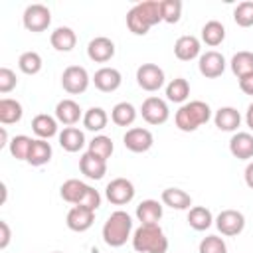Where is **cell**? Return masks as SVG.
Returning a JSON list of instances; mask_svg holds the SVG:
<instances>
[{"mask_svg":"<svg viewBox=\"0 0 253 253\" xmlns=\"http://www.w3.org/2000/svg\"><path fill=\"white\" fill-rule=\"evenodd\" d=\"M158 22H162L160 0H144V2H138V4H134L126 12V28L134 36L148 34V30L152 26H156Z\"/></svg>","mask_w":253,"mask_h":253,"instance_id":"6da1fadb","label":"cell"},{"mask_svg":"<svg viewBox=\"0 0 253 253\" xmlns=\"http://www.w3.org/2000/svg\"><path fill=\"white\" fill-rule=\"evenodd\" d=\"M132 247L138 253H166L168 251V237L164 235L158 223L140 225L132 233Z\"/></svg>","mask_w":253,"mask_h":253,"instance_id":"7a4b0ae2","label":"cell"},{"mask_svg":"<svg viewBox=\"0 0 253 253\" xmlns=\"http://www.w3.org/2000/svg\"><path fill=\"white\" fill-rule=\"evenodd\" d=\"M101 233H103V241L109 247H123L126 243V239L132 237L130 235L132 233V217L126 211L117 210L107 217Z\"/></svg>","mask_w":253,"mask_h":253,"instance_id":"3957f363","label":"cell"},{"mask_svg":"<svg viewBox=\"0 0 253 253\" xmlns=\"http://www.w3.org/2000/svg\"><path fill=\"white\" fill-rule=\"evenodd\" d=\"M211 119V109L208 103L204 101H190L184 103L176 115H174V123L182 132H194L196 128H200L202 125H206Z\"/></svg>","mask_w":253,"mask_h":253,"instance_id":"277c9868","label":"cell"},{"mask_svg":"<svg viewBox=\"0 0 253 253\" xmlns=\"http://www.w3.org/2000/svg\"><path fill=\"white\" fill-rule=\"evenodd\" d=\"M89 81H91V77H89L87 69L81 67V65H69L61 73V87L69 95H81V93H85L87 87H89Z\"/></svg>","mask_w":253,"mask_h":253,"instance_id":"5b68a950","label":"cell"},{"mask_svg":"<svg viewBox=\"0 0 253 253\" xmlns=\"http://www.w3.org/2000/svg\"><path fill=\"white\" fill-rule=\"evenodd\" d=\"M22 22H24V28H26L28 32L40 34V32L47 30V26L51 24V12H49V8L43 6V4H30V6L24 10Z\"/></svg>","mask_w":253,"mask_h":253,"instance_id":"8992f818","label":"cell"},{"mask_svg":"<svg viewBox=\"0 0 253 253\" xmlns=\"http://www.w3.org/2000/svg\"><path fill=\"white\" fill-rule=\"evenodd\" d=\"M140 115L148 125H164L170 117L168 103L160 97H146L140 107Z\"/></svg>","mask_w":253,"mask_h":253,"instance_id":"52a82bcc","label":"cell"},{"mask_svg":"<svg viewBox=\"0 0 253 253\" xmlns=\"http://www.w3.org/2000/svg\"><path fill=\"white\" fill-rule=\"evenodd\" d=\"M105 196L113 206H125L130 204L134 198V184L126 178H115L107 184Z\"/></svg>","mask_w":253,"mask_h":253,"instance_id":"ba28073f","label":"cell"},{"mask_svg":"<svg viewBox=\"0 0 253 253\" xmlns=\"http://www.w3.org/2000/svg\"><path fill=\"white\" fill-rule=\"evenodd\" d=\"M136 83L140 89L154 93L164 85V71L156 63H142L136 69Z\"/></svg>","mask_w":253,"mask_h":253,"instance_id":"9c48e42d","label":"cell"},{"mask_svg":"<svg viewBox=\"0 0 253 253\" xmlns=\"http://www.w3.org/2000/svg\"><path fill=\"white\" fill-rule=\"evenodd\" d=\"M123 144H125L126 150L140 154V152H146V150L152 148V144H154V136H152V132H150L148 128L132 126V128H128V130L125 132V136H123Z\"/></svg>","mask_w":253,"mask_h":253,"instance_id":"30bf717a","label":"cell"},{"mask_svg":"<svg viewBox=\"0 0 253 253\" xmlns=\"http://www.w3.org/2000/svg\"><path fill=\"white\" fill-rule=\"evenodd\" d=\"M215 227L219 229L221 235H227V237L239 235L245 227V215L237 210H223L215 217Z\"/></svg>","mask_w":253,"mask_h":253,"instance_id":"8fae6325","label":"cell"},{"mask_svg":"<svg viewBox=\"0 0 253 253\" xmlns=\"http://www.w3.org/2000/svg\"><path fill=\"white\" fill-rule=\"evenodd\" d=\"M198 69H200V73H202L204 77L215 79V77H219V75L225 71V57H223L219 51L210 49V51H206V53L200 55V59H198Z\"/></svg>","mask_w":253,"mask_h":253,"instance_id":"7c38bea8","label":"cell"},{"mask_svg":"<svg viewBox=\"0 0 253 253\" xmlns=\"http://www.w3.org/2000/svg\"><path fill=\"white\" fill-rule=\"evenodd\" d=\"M87 55L95 63H107V61H111L113 55H115V43H113V40H109L105 36L93 38L89 42V45H87Z\"/></svg>","mask_w":253,"mask_h":253,"instance_id":"4fadbf2b","label":"cell"},{"mask_svg":"<svg viewBox=\"0 0 253 253\" xmlns=\"http://www.w3.org/2000/svg\"><path fill=\"white\" fill-rule=\"evenodd\" d=\"M93 83H95V87H97L99 91H103V93H113V91H117V89L121 87L123 75H121V71L115 69V67H101V69L95 71Z\"/></svg>","mask_w":253,"mask_h":253,"instance_id":"5bb4252c","label":"cell"},{"mask_svg":"<svg viewBox=\"0 0 253 253\" xmlns=\"http://www.w3.org/2000/svg\"><path fill=\"white\" fill-rule=\"evenodd\" d=\"M95 221V211L87 210V208H81V206H73L69 211H67V217H65V223L71 231H77V233H83L87 231Z\"/></svg>","mask_w":253,"mask_h":253,"instance_id":"9a60e30c","label":"cell"},{"mask_svg":"<svg viewBox=\"0 0 253 253\" xmlns=\"http://www.w3.org/2000/svg\"><path fill=\"white\" fill-rule=\"evenodd\" d=\"M55 119L65 126H73L79 123V119H83V111L73 99H61L55 105Z\"/></svg>","mask_w":253,"mask_h":253,"instance_id":"2e32d148","label":"cell"},{"mask_svg":"<svg viewBox=\"0 0 253 253\" xmlns=\"http://www.w3.org/2000/svg\"><path fill=\"white\" fill-rule=\"evenodd\" d=\"M200 49H202V43L196 36H180L174 43V55L180 61H192L200 57Z\"/></svg>","mask_w":253,"mask_h":253,"instance_id":"e0dca14e","label":"cell"},{"mask_svg":"<svg viewBox=\"0 0 253 253\" xmlns=\"http://www.w3.org/2000/svg\"><path fill=\"white\" fill-rule=\"evenodd\" d=\"M79 170H81V174H85L91 180H101L107 174V160H103L91 152H85L79 158Z\"/></svg>","mask_w":253,"mask_h":253,"instance_id":"ac0fdd59","label":"cell"},{"mask_svg":"<svg viewBox=\"0 0 253 253\" xmlns=\"http://www.w3.org/2000/svg\"><path fill=\"white\" fill-rule=\"evenodd\" d=\"M213 123L223 132H235L241 125V115L233 107H219L213 115Z\"/></svg>","mask_w":253,"mask_h":253,"instance_id":"d6986e66","label":"cell"},{"mask_svg":"<svg viewBox=\"0 0 253 253\" xmlns=\"http://www.w3.org/2000/svg\"><path fill=\"white\" fill-rule=\"evenodd\" d=\"M229 152L237 160H251L253 158V134L235 132L229 140Z\"/></svg>","mask_w":253,"mask_h":253,"instance_id":"ffe728a7","label":"cell"},{"mask_svg":"<svg viewBox=\"0 0 253 253\" xmlns=\"http://www.w3.org/2000/svg\"><path fill=\"white\" fill-rule=\"evenodd\" d=\"M160 217H162V204L158 200H142L136 206V219L140 221V225L158 223Z\"/></svg>","mask_w":253,"mask_h":253,"instance_id":"44dd1931","label":"cell"},{"mask_svg":"<svg viewBox=\"0 0 253 253\" xmlns=\"http://www.w3.org/2000/svg\"><path fill=\"white\" fill-rule=\"evenodd\" d=\"M49 43H51V47L57 49V51H71V49L75 47V43H77V36H75V32H73L71 28L59 26V28H55V30L51 32Z\"/></svg>","mask_w":253,"mask_h":253,"instance_id":"7402d4cb","label":"cell"},{"mask_svg":"<svg viewBox=\"0 0 253 253\" xmlns=\"http://www.w3.org/2000/svg\"><path fill=\"white\" fill-rule=\"evenodd\" d=\"M59 146L65 152H79L85 146V134L77 126H65L59 132Z\"/></svg>","mask_w":253,"mask_h":253,"instance_id":"603a6c76","label":"cell"},{"mask_svg":"<svg viewBox=\"0 0 253 253\" xmlns=\"http://www.w3.org/2000/svg\"><path fill=\"white\" fill-rule=\"evenodd\" d=\"M32 130L36 132L38 138L47 140V138L57 134V119L51 117V115H45V113L36 115L34 121H32Z\"/></svg>","mask_w":253,"mask_h":253,"instance_id":"cb8c5ba5","label":"cell"},{"mask_svg":"<svg viewBox=\"0 0 253 253\" xmlns=\"http://www.w3.org/2000/svg\"><path fill=\"white\" fill-rule=\"evenodd\" d=\"M51 154H53V150H51V144H49L47 140H43V138H34L26 162L32 164V166H43V164H47V162L51 160Z\"/></svg>","mask_w":253,"mask_h":253,"instance_id":"d4e9b609","label":"cell"},{"mask_svg":"<svg viewBox=\"0 0 253 253\" xmlns=\"http://www.w3.org/2000/svg\"><path fill=\"white\" fill-rule=\"evenodd\" d=\"M87 188H89V186H87L85 182H81V180H77V178H69V180H65V182L61 184L59 194H61V198H63L67 204L77 206V204L81 202V198L85 196Z\"/></svg>","mask_w":253,"mask_h":253,"instance_id":"484cf974","label":"cell"},{"mask_svg":"<svg viewBox=\"0 0 253 253\" xmlns=\"http://www.w3.org/2000/svg\"><path fill=\"white\" fill-rule=\"evenodd\" d=\"M160 198H162V204L172 210H190V206H192L190 194L180 188H166V190H162Z\"/></svg>","mask_w":253,"mask_h":253,"instance_id":"4316f807","label":"cell"},{"mask_svg":"<svg viewBox=\"0 0 253 253\" xmlns=\"http://www.w3.org/2000/svg\"><path fill=\"white\" fill-rule=\"evenodd\" d=\"M213 221L215 219H213L211 211L206 206H194L188 211V225L196 231H206L208 227H211Z\"/></svg>","mask_w":253,"mask_h":253,"instance_id":"83f0119b","label":"cell"},{"mask_svg":"<svg viewBox=\"0 0 253 253\" xmlns=\"http://www.w3.org/2000/svg\"><path fill=\"white\" fill-rule=\"evenodd\" d=\"M24 109L16 99L10 97H2L0 99V123L2 125H14L22 119Z\"/></svg>","mask_w":253,"mask_h":253,"instance_id":"f1b7e54d","label":"cell"},{"mask_svg":"<svg viewBox=\"0 0 253 253\" xmlns=\"http://www.w3.org/2000/svg\"><path fill=\"white\" fill-rule=\"evenodd\" d=\"M223 40H225V28H223L221 22L210 20V22L204 24V28H202V42H204L206 45L215 47V45H219Z\"/></svg>","mask_w":253,"mask_h":253,"instance_id":"f546056e","label":"cell"},{"mask_svg":"<svg viewBox=\"0 0 253 253\" xmlns=\"http://www.w3.org/2000/svg\"><path fill=\"white\" fill-rule=\"evenodd\" d=\"M109 123V115L101 107H91L83 113V126L93 132H101Z\"/></svg>","mask_w":253,"mask_h":253,"instance_id":"4dcf8cb0","label":"cell"},{"mask_svg":"<svg viewBox=\"0 0 253 253\" xmlns=\"http://www.w3.org/2000/svg\"><path fill=\"white\" fill-rule=\"evenodd\" d=\"M134 119H136V109L126 101L117 103L111 111V121L117 126H130L134 123Z\"/></svg>","mask_w":253,"mask_h":253,"instance_id":"1f68e13d","label":"cell"},{"mask_svg":"<svg viewBox=\"0 0 253 253\" xmlns=\"http://www.w3.org/2000/svg\"><path fill=\"white\" fill-rule=\"evenodd\" d=\"M229 65H231L233 75H237V79L251 75L253 73V51H237L231 57Z\"/></svg>","mask_w":253,"mask_h":253,"instance_id":"d6a6232c","label":"cell"},{"mask_svg":"<svg viewBox=\"0 0 253 253\" xmlns=\"http://www.w3.org/2000/svg\"><path fill=\"white\" fill-rule=\"evenodd\" d=\"M190 97V83L184 77H176L166 85V99L172 103H182Z\"/></svg>","mask_w":253,"mask_h":253,"instance_id":"836d02e7","label":"cell"},{"mask_svg":"<svg viewBox=\"0 0 253 253\" xmlns=\"http://www.w3.org/2000/svg\"><path fill=\"white\" fill-rule=\"evenodd\" d=\"M42 65H43V61H42V55H40L38 51H24V53L18 57V67H20V71L26 73V75H36V73H40V71H42Z\"/></svg>","mask_w":253,"mask_h":253,"instance_id":"e575fe53","label":"cell"},{"mask_svg":"<svg viewBox=\"0 0 253 253\" xmlns=\"http://www.w3.org/2000/svg\"><path fill=\"white\" fill-rule=\"evenodd\" d=\"M113 150H115V144H113L111 136H105V134H97V136L89 142V148H87V152H91V154H95V156H99V158H103V160L111 158Z\"/></svg>","mask_w":253,"mask_h":253,"instance_id":"d590c367","label":"cell"},{"mask_svg":"<svg viewBox=\"0 0 253 253\" xmlns=\"http://www.w3.org/2000/svg\"><path fill=\"white\" fill-rule=\"evenodd\" d=\"M32 142H34V138H30V136H26V134H18V136H14V138L10 140V144H8L10 154H12L16 160H28Z\"/></svg>","mask_w":253,"mask_h":253,"instance_id":"8d00e7d4","label":"cell"},{"mask_svg":"<svg viewBox=\"0 0 253 253\" xmlns=\"http://www.w3.org/2000/svg\"><path fill=\"white\" fill-rule=\"evenodd\" d=\"M160 14H162V22L176 24L182 16V2L180 0H160Z\"/></svg>","mask_w":253,"mask_h":253,"instance_id":"74e56055","label":"cell"},{"mask_svg":"<svg viewBox=\"0 0 253 253\" xmlns=\"http://www.w3.org/2000/svg\"><path fill=\"white\" fill-rule=\"evenodd\" d=\"M233 20L237 26L241 28H249L253 26V0H245V2H239L233 10Z\"/></svg>","mask_w":253,"mask_h":253,"instance_id":"f35d334b","label":"cell"},{"mask_svg":"<svg viewBox=\"0 0 253 253\" xmlns=\"http://www.w3.org/2000/svg\"><path fill=\"white\" fill-rule=\"evenodd\" d=\"M198 253H227V245L223 241V237L217 235H208L200 241Z\"/></svg>","mask_w":253,"mask_h":253,"instance_id":"ab89813d","label":"cell"},{"mask_svg":"<svg viewBox=\"0 0 253 253\" xmlns=\"http://www.w3.org/2000/svg\"><path fill=\"white\" fill-rule=\"evenodd\" d=\"M18 85L16 73L10 67H0V93H10L14 87Z\"/></svg>","mask_w":253,"mask_h":253,"instance_id":"60d3db41","label":"cell"},{"mask_svg":"<svg viewBox=\"0 0 253 253\" xmlns=\"http://www.w3.org/2000/svg\"><path fill=\"white\" fill-rule=\"evenodd\" d=\"M77 206H81V208H87V210H91V211H95L99 206H101V194L95 190V188H87V192H85V196L81 198V202L77 204Z\"/></svg>","mask_w":253,"mask_h":253,"instance_id":"b9f144b4","label":"cell"},{"mask_svg":"<svg viewBox=\"0 0 253 253\" xmlns=\"http://www.w3.org/2000/svg\"><path fill=\"white\" fill-rule=\"evenodd\" d=\"M10 237H12V233H10V225H8V221L0 219V249H6V247H8Z\"/></svg>","mask_w":253,"mask_h":253,"instance_id":"7bdbcfd3","label":"cell"},{"mask_svg":"<svg viewBox=\"0 0 253 253\" xmlns=\"http://www.w3.org/2000/svg\"><path fill=\"white\" fill-rule=\"evenodd\" d=\"M239 89H241L245 95H253V73L239 79Z\"/></svg>","mask_w":253,"mask_h":253,"instance_id":"ee69618b","label":"cell"},{"mask_svg":"<svg viewBox=\"0 0 253 253\" xmlns=\"http://www.w3.org/2000/svg\"><path fill=\"white\" fill-rule=\"evenodd\" d=\"M243 178H245V184L253 190V162H249L245 166V172H243Z\"/></svg>","mask_w":253,"mask_h":253,"instance_id":"f6af8a7d","label":"cell"},{"mask_svg":"<svg viewBox=\"0 0 253 253\" xmlns=\"http://www.w3.org/2000/svg\"><path fill=\"white\" fill-rule=\"evenodd\" d=\"M245 123H247V126L253 130V103L247 107V111H245Z\"/></svg>","mask_w":253,"mask_h":253,"instance_id":"bcb514c9","label":"cell"},{"mask_svg":"<svg viewBox=\"0 0 253 253\" xmlns=\"http://www.w3.org/2000/svg\"><path fill=\"white\" fill-rule=\"evenodd\" d=\"M6 144H10V142H8V132H6V128L2 126V128H0V148H4Z\"/></svg>","mask_w":253,"mask_h":253,"instance_id":"7dc6e473","label":"cell"},{"mask_svg":"<svg viewBox=\"0 0 253 253\" xmlns=\"http://www.w3.org/2000/svg\"><path fill=\"white\" fill-rule=\"evenodd\" d=\"M53 253H61V251H53Z\"/></svg>","mask_w":253,"mask_h":253,"instance_id":"c3c4849f","label":"cell"}]
</instances>
